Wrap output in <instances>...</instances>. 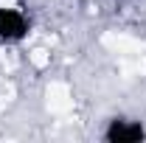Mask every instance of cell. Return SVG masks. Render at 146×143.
Masks as SVG:
<instances>
[{"instance_id":"1","label":"cell","mask_w":146,"mask_h":143,"mask_svg":"<svg viewBox=\"0 0 146 143\" xmlns=\"http://www.w3.org/2000/svg\"><path fill=\"white\" fill-rule=\"evenodd\" d=\"M31 31V20L25 17L20 9L11 6H0V42L6 45H17L23 42Z\"/></svg>"},{"instance_id":"2","label":"cell","mask_w":146,"mask_h":143,"mask_svg":"<svg viewBox=\"0 0 146 143\" xmlns=\"http://www.w3.org/2000/svg\"><path fill=\"white\" fill-rule=\"evenodd\" d=\"M107 143H141L146 140V126L132 118H112L104 129Z\"/></svg>"}]
</instances>
